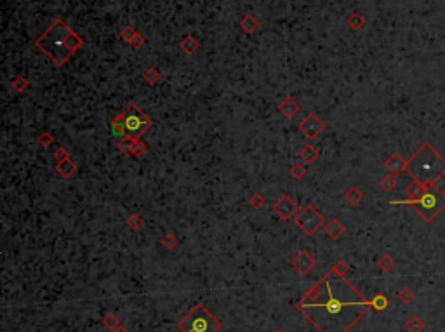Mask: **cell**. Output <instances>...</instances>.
Listing matches in <instances>:
<instances>
[{"label":"cell","instance_id":"6da1fadb","mask_svg":"<svg viewBox=\"0 0 445 332\" xmlns=\"http://www.w3.org/2000/svg\"><path fill=\"white\" fill-rule=\"evenodd\" d=\"M320 285L325 294V301L315 298L312 303L301 301L297 306L320 332H348L372 308L370 301H366L360 294L351 299L348 298L357 292V289L334 270L320 280Z\"/></svg>","mask_w":445,"mask_h":332},{"label":"cell","instance_id":"7a4b0ae2","mask_svg":"<svg viewBox=\"0 0 445 332\" xmlns=\"http://www.w3.org/2000/svg\"><path fill=\"white\" fill-rule=\"evenodd\" d=\"M33 46L44 56H47V59L54 66L61 68L70 61V57L84 46V38L79 33H75L73 28H70L63 19H56L40 37H37Z\"/></svg>","mask_w":445,"mask_h":332},{"label":"cell","instance_id":"3957f363","mask_svg":"<svg viewBox=\"0 0 445 332\" xmlns=\"http://www.w3.org/2000/svg\"><path fill=\"white\" fill-rule=\"evenodd\" d=\"M405 172H409L412 179L419 181L424 186H437V181L445 176V158L430 143H424L419 146L418 152L411 155Z\"/></svg>","mask_w":445,"mask_h":332},{"label":"cell","instance_id":"277c9868","mask_svg":"<svg viewBox=\"0 0 445 332\" xmlns=\"http://www.w3.org/2000/svg\"><path fill=\"white\" fill-rule=\"evenodd\" d=\"M390 205H411L426 223H431L445 209V193L437 186H426L418 199L392 200Z\"/></svg>","mask_w":445,"mask_h":332},{"label":"cell","instance_id":"5b68a950","mask_svg":"<svg viewBox=\"0 0 445 332\" xmlns=\"http://www.w3.org/2000/svg\"><path fill=\"white\" fill-rule=\"evenodd\" d=\"M221 322L204 305H195L178 324L179 332H219Z\"/></svg>","mask_w":445,"mask_h":332},{"label":"cell","instance_id":"8992f818","mask_svg":"<svg viewBox=\"0 0 445 332\" xmlns=\"http://www.w3.org/2000/svg\"><path fill=\"white\" fill-rule=\"evenodd\" d=\"M294 223H296V226L305 233L306 237H313L322 226H325L327 221L323 218V214L313 204H308V205H305L303 209L297 210Z\"/></svg>","mask_w":445,"mask_h":332},{"label":"cell","instance_id":"52a82bcc","mask_svg":"<svg viewBox=\"0 0 445 332\" xmlns=\"http://www.w3.org/2000/svg\"><path fill=\"white\" fill-rule=\"evenodd\" d=\"M153 126L152 119L136 103H129L126 108V134L131 138H141Z\"/></svg>","mask_w":445,"mask_h":332},{"label":"cell","instance_id":"ba28073f","mask_svg":"<svg viewBox=\"0 0 445 332\" xmlns=\"http://www.w3.org/2000/svg\"><path fill=\"white\" fill-rule=\"evenodd\" d=\"M117 148L120 150V153L127 155V157H143L146 152H148V146L145 145V141L141 138H131L127 134H124L122 138L118 139Z\"/></svg>","mask_w":445,"mask_h":332},{"label":"cell","instance_id":"9c48e42d","mask_svg":"<svg viewBox=\"0 0 445 332\" xmlns=\"http://www.w3.org/2000/svg\"><path fill=\"white\" fill-rule=\"evenodd\" d=\"M297 127H299L301 134H303L306 139H310V141L316 139L320 134L325 130V124H323V120H320L315 113L305 115V117L301 119V122H299V126Z\"/></svg>","mask_w":445,"mask_h":332},{"label":"cell","instance_id":"30bf717a","mask_svg":"<svg viewBox=\"0 0 445 332\" xmlns=\"http://www.w3.org/2000/svg\"><path fill=\"white\" fill-rule=\"evenodd\" d=\"M271 210H273L275 216L278 219H282V221H290L292 218H296V214L299 209H297V204L294 202V199L290 195H282L280 199L273 202Z\"/></svg>","mask_w":445,"mask_h":332},{"label":"cell","instance_id":"8fae6325","mask_svg":"<svg viewBox=\"0 0 445 332\" xmlns=\"http://www.w3.org/2000/svg\"><path fill=\"white\" fill-rule=\"evenodd\" d=\"M290 264H292V266L299 271L301 275H308L310 271L315 268L316 263H315V257H313L308 251H299L296 256L292 257Z\"/></svg>","mask_w":445,"mask_h":332},{"label":"cell","instance_id":"7c38bea8","mask_svg":"<svg viewBox=\"0 0 445 332\" xmlns=\"http://www.w3.org/2000/svg\"><path fill=\"white\" fill-rule=\"evenodd\" d=\"M277 110L280 111L286 119H289V120H292L294 117H296L297 113H299V110H301V106H299V103H297L294 98H290V96H287V98H284V100L280 101V103L277 104Z\"/></svg>","mask_w":445,"mask_h":332},{"label":"cell","instance_id":"4fadbf2b","mask_svg":"<svg viewBox=\"0 0 445 332\" xmlns=\"http://www.w3.org/2000/svg\"><path fill=\"white\" fill-rule=\"evenodd\" d=\"M384 167L388 169L390 174H400V172H405V167H407V160H403L400 153H393L392 157L386 160Z\"/></svg>","mask_w":445,"mask_h":332},{"label":"cell","instance_id":"5bb4252c","mask_svg":"<svg viewBox=\"0 0 445 332\" xmlns=\"http://www.w3.org/2000/svg\"><path fill=\"white\" fill-rule=\"evenodd\" d=\"M325 233H327V237L332 238V240H338V238H341L344 233H346V228H344V225H342L339 219L332 218L331 221L325 223Z\"/></svg>","mask_w":445,"mask_h":332},{"label":"cell","instance_id":"9a60e30c","mask_svg":"<svg viewBox=\"0 0 445 332\" xmlns=\"http://www.w3.org/2000/svg\"><path fill=\"white\" fill-rule=\"evenodd\" d=\"M238 26L242 28L245 33L252 35V33H256V31L259 30V19L256 18L254 14H244L242 18H240Z\"/></svg>","mask_w":445,"mask_h":332},{"label":"cell","instance_id":"2e32d148","mask_svg":"<svg viewBox=\"0 0 445 332\" xmlns=\"http://www.w3.org/2000/svg\"><path fill=\"white\" fill-rule=\"evenodd\" d=\"M56 172L61 176V178H65V179H70L72 176H75L77 164L72 160V157L66 158V160H63V162H57V164H56Z\"/></svg>","mask_w":445,"mask_h":332},{"label":"cell","instance_id":"e0dca14e","mask_svg":"<svg viewBox=\"0 0 445 332\" xmlns=\"http://www.w3.org/2000/svg\"><path fill=\"white\" fill-rule=\"evenodd\" d=\"M179 47H181V51H183L184 54L191 56V54H195L198 51V47H200V42H198V40L193 37V35H186V37L181 38Z\"/></svg>","mask_w":445,"mask_h":332},{"label":"cell","instance_id":"ac0fdd59","mask_svg":"<svg viewBox=\"0 0 445 332\" xmlns=\"http://www.w3.org/2000/svg\"><path fill=\"white\" fill-rule=\"evenodd\" d=\"M318 150L315 148L313 145H306V146H303V148L299 150V158H301V162L303 164H306V165H310V164H313V162L318 158Z\"/></svg>","mask_w":445,"mask_h":332},{"label":"cell","instance_id":"d6986e66","mask_svg":"<svg viewBox=\"0 0 445 332\" xmlns=\"http://www.w3.org/2000/svg\"><path fill=\"white\" fill-rule=\"evenodd\" d=\"M344 200H346L350 205H358V204H362V200H364V191L357 186H351L350 190H346V193H344Z\"/></svg>","mask_w":445,"mask_h":332},{"label":"cell","instance_id":"ffe728a7","mask_svg":"<svg viewBox=\"0 0 445 332\" xmlns=\"http://www.w3.org/2000/svg\"><path fill=\"white\" fill-rule=\"evenodd\" d=\"M143 80H145L148 85H157V84H160V80H162V73H160L158 68L152 66V68L143 72Z\"/></svg>","mask_w":445,"mask_h":332},{"label":"cell","instance_id":"44dd1931","mask_svg":"<svg viewBox=\"0 0 445 332\" xmlns=\"http://www.w3.org/2000/svg\"><path fill=\"white\" fill-rule=\"evenodd\" d=\"M111 130L115 134H126V110L111 119Z\"/></svg>","mask_w":445,"mask_h":332},{"label":"cell","instance_id":"7402d4cb","mask_svg":"<svg viewBox=\"0 0 445 332\" xmlns=\"http://www.w3.org/2000/svg\"><path fill=\"white\" fill-rule=\"evenodd\" d=\"M346 25L351 28V30L357 31V30H362V28H364V25H366V19H364V16H362L360 12L355 11V12H351V14L348 16Z\"/></svg>","mask_w":445,"mask_h":332},{"label":"cell","instance_id":"603a6c76","mask_svg":"<svg viewBox=\"0 0 445 332\" xmlns=\"http://www.w3.org/2000/svg\"><path fill=\"white\" fill-rule=\"evenodd\" d=\"M305 174H306V164H303V162H294L289 167V176L292 179H303Z\"/></svg>","mask_w":445,"mask_h":332},{"label":"cell","instance_id":"cb8c5ba5","mask_svg":"<svg viewBox=\"0 0 445 332\" xmlns=\"http://www.w3.org/2000/svg\"><path fill=\"white\" fill-rule=\"evenodd\" d=\"M424 188H426L424 184H421L419 181H414V179H412V181H411V184H409V186L405 188V195H409V199H418L419 195H421L422 191H424Z\"/></svg>","mask_w":445,"mask_h":332},{"label":"cell","instance_id":"d4e9b609","mask_svg":"<svg viewBox=\"0 0 445 332\" xmlns=\"http://www.w3.org/2000/svg\"><path fill=\"white\" fill-rule=\"evenodd\" d=\"M11 87H12V91H16V92H25L28 87H30V82H28V78H25L23 75H18L12 78Z\"/></svg>","mask_w":445,"mask_h":332},{"label":"cell","instance_id":"484cf974","mask_svg":"<svg viewBox=\"0 0 445 332\" xmlns=\"http://www.w3.org/2000/svg\"><path fill=\"white\" fill-rule=\"evenodd\" d=\"M405 329H407V332H422L424 331V322L419 317H411L405 324Z\"/></svg>","mask_w":445,"mask_h":332},{"label":"cell","instance_id":"4316f807","mask_svg":"<svg viewBox=\"0 0 445 332\" xmlns=\"http://www.w3.org/2000/svg\"><path fill=\"white\" fill-rule=\"evenodd\" d=\"M379 184H381V188H383L384 191H393L396 188V176L395 174L384 176Z\"/></svg>","mask_w":445,"mask_h":332},{"label":"cell","instance_id":"83f0119b","mask_svg":"<svg viewBox=\"0 0 445 332\" xmlns=\"http://www.w3.org/2000/svg\"><path fill=\"white\" fill-rule=\"evenodd\" d=\"M136 35H137V30L134 26H131V25H127V26H124L122 30H120V38H122L124 42H127V44L132 42Z\"/></svg>","mask_w":445,"mask_h":332},{"label":"cell","instance_id":"f1b7e54d","mask_svg":"<svg viewBox=\"0 0 445 332\" xmlns=\"http://www.w3.org/2000/svg\"><path fill=\"white\" fill-rule=\"evenodd\" d=\"M264 197H262L261 193H254L251 195V199H249V207L254 210H261L262 207H264Z\"/></svg>","mask_w":445,"mask_h":332},{"label":"cell","instance_id":"f546056e","mask_svg":"<svg viewBox=\"0 0 445 332\" xmlns=\"http://www.w3.org/2000/svg\"><path fill=\"white\" fill-rule=\"evenodd\" d=\"M126 225L129 226L132 231H137V230L143 226V218H141L139 214H131L129 218L126 219Z\"/></svg>","mask_w":445,"mask_h":332},{"label":"cell","instance_id":"4dcf8cb0","mask_svg":"<svg viewBox=\"0 0 445 332\" xmlns=\"http://www.w3.org/2000/svg\"><path fill=\"white\" fill-rule=\"evenodd\" d=\"M162 247L167 249V251H174L178 247V238L172 233H165L164 237H162Z\"/></svg>","mask_w":445,"mask_h":332},{"label":"cell","instance_id":"1f68e13d","mask_svg":"<svg viewBox=\"0 0 445 332\" xmlns=\"http://www.w3.org/2000/svg\"><path fill=\"white\" fill-rule=\"evenodd\" d=\"M370 305H372V308H376L377 311H383V309L388 308V299L384 298V296L377 294L376 298H374L372 301H370Z\"/></svg>","mask_w":445,"mask_h":332},{"label":"cell","instance_id":"d6a6232c","mask_svg":"<svg viewBox=\"0 0 445 332\" xmlns=\"http://www.w3.org/2000/svg\"><path fill=\"white\" fill-rule=\"evenodd\" d=\"M52 157H54V160H56V164H57V162H63V160H66V158H70V153H68V150H66L65 146H57L56 152L52 153Z\"/></svg>","mask_w":445,"mask_h":332},{"label":"cell","instance_id":"836d02e7","mask_svg":"<svg viewBox=\"0 0 445 332\" xmlns=\"http://www.w3.org/2000/svg\"><path fill=\"white\" fill-rule=\"evenodd\" d=\"M379 266H381V270H384V271H388V270H392L393 266H395V261L392 259V257L388 256V254H384V256H381L379 257Z\"/></svg>","mask_w":445,"mask_h":332},{"label":"cell","instance_id":"e575fe53","mask_svg":"<svg viewBox=\"0 0 445 332\" xmlns=\"http://www.w3.org/2000/svg\"><path fill=\"white\" fill-rule=\"evenodd\" d=\"M54 143V138H52V134L51 132H42V134H38V145H42V146H51Z\"/></svg>","mask_w":445,"mask_h":332},{"label":"cell","instance_id":"d590c367","mask_svg":"<svg viewBox=\"0 0 445 332\" xmlns=\"http://www.w3.org/2000/svg\"><path fill=\"white\" fill-rule=\"evenodd\" d=\"M105 325H106L110 331H115V329L120 327V322H118V318L115 317V315H106V317H105Z\"/></svg>","mask_w":445,"mask_h":332},{"label":"cell","instance_id":"8d00e7d4","mask_svg":"<svg viewBox=\"0 0 445 332\" xmlns=\"http://www.w3.org/2000/svg\"><path fill=\"white\" fill-rule=\"evenodd\" d=\"M398 299H400L402 303H405V305H407V303H411L412 299H414V294H412V290H411V289H402V290L398 292Z\"/></svg>","mask_w":445,"mask_h":332},{"label":"cell","instance_id":"74e56055","mask_svg":"<svg viewBox=\"0 0 445 332\" xmlns=\"http://www.w3.org/2000/svg\"><path fill=\"white\" fill-rule=\"evenodd\" d=\"M145 44H146V38L143 37V35H141L139 31H137V35H136V37H134V40L129 44V46L132 47V49H141V47L145 46Z\"/></svg>","mask_w":445,"mask_h":332},{"label":"cell","instance_id":"f35d334b","mask_svg":"<svg viewBox=\"0 0 445 332\" xmlns=\"http://www.w3.org/2000/svg\"><path fill=\"white\" fill-rule=\"evenodd\" d=\"M332 270H334L339 277H344L348 273V264L344 263V261H339L338 264H334V268H332Z\"/></svg>","mask_w":445,"mask_h":332},{"label":"cell","instance_id":"ab89813d","mask_svg":"<svg viewBox=\"0 0 445 332\" xmlns=\"http://www.w3.org/2000/svg\"><path fill=\"white\" fill-rule=\"evenodd\" d=\"M111 332H129V331H127L126 327H122V325H120V327H118V329H115V331H111Z\"/></svg>","mask_w":445,"mask_h":332},{"label":"cell","instance_id":"60d3db41","mask_svg":"<svg viewBox=\"0 0 445 332\" xmlns=\"http://www.w3.org/2000/svg\"><path fill=\"white\" fill-rule=\"evenodd\" d=\"M275 332H282V331H275Z\"/></svg>","mask_w":445,"mask_h":332}]
</instances>
